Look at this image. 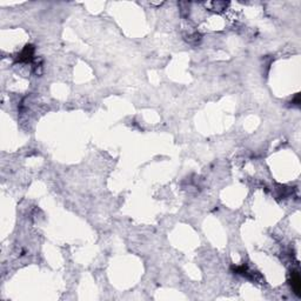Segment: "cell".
Segmentation results:
<instances>
[{"instance_id": "cell-1", "label": "cell", "mask_w": 301, "mask_h": 301, "mask_svg": "<svg viewBox=\"0 0 301 301\" xmlns=\"http://www.w3.org/2000/svg\"><path fill=\"white\" fill-rule=\"evenodd\" d=\"M292 285L294 287L295 293H299V291H300V278H299V274H294V278L292 279Z\"/></svg>"}]
</instances>
